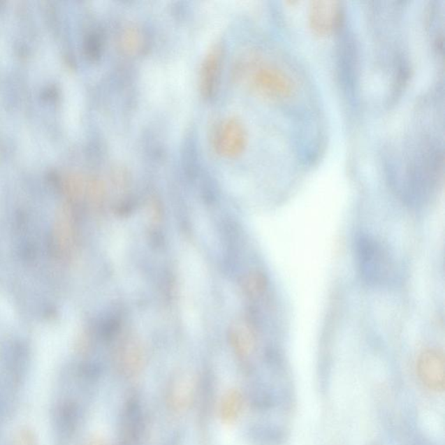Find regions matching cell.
<instances>
[{
  "label": "cell",
  "mask_w": 445,
  "mask_h": 445,
  "mask_svg": "<svg viewBox=\"0 0 445 445\" xmlns=\"http://www.w3.org/2000/svg\"><path fill=\"white\" fill-rule=\"evenodd\" d=\"M418 372L420 379L430 390L442 391L444 389V358L439 351L429 350L419 358Z\"/></svg>",
  "instance_id": "cell-6"
},
{
  "label": "cell",
  "mask_w": 445,
  "mask_h": 445,
  "mask_svg": "<svg viewBox=\"0 0 445 445\" xmlns=\"http://www.w3.org/2000/svg\"><path fill=\"white\" fill-rule=\"evenodd\" d=\"M359 273L371 286H382L393 282L396 276L395 262L389 249L375 237L361 234L356 240Z\"/></svg>",
  "instance_id": "cell-1"
},
{
  "label": "cell",
  "mask_w": 445,
  "mask_h": 445,
  "mask_svg": "<svg viewBox=\"0 0 445 445\" xmlns=\"http://www.w3.org/2000/svg\"><path fill=\"white\" fill-rule=\"evenodd\" d=\"M243 398L238 391H230L224 395L220 407V416L226 423H233L240 416Z\"/></svg>",
  "instance_id": "cell-7"
},
{
  "label": "cell",
  "mask_w": 445,
  "mask_h": 445,
  "mask_svg": "<svg viewBox=\"0 0 445 445\" xmlns=\"http://www.w3.org/2000/svg\"><path fill=\"white\" fill-rule=\"evenodd\" d=\"M145 41L144 34L137 27L127 28L121 36L123 48L130 52L140 51L144 48Z\"/></svg>",
  "instance_id": "cell-8"
},
{
  "label": "cell",
  "mask_w": 445,
  "mask_h": 445,
  "mask_svg": "<svg viewBox=\"0 0 445 445\" xmlns=\"http://www.w3.org/2000/svg\"><path fill=\"white\" fill-rule=\"evenodd\" d=\"M192 387L187 381H181L170 391V400L177 409H184L191 400Z\"/></svg>",
  "instance_id": "cell-9"
},
{
  "label": "cell",
  "mask_w": 445,
  "mask_h": 445,
  "mask_svg": "<svg viewBox=\"0 0 445 445\" xmlns=\"http://www.w3.org/2000/svg\"><path fill=\"white\" fill-rule=\"evenodd\" d=\"M248 134L247 128L240 119L229 117L215 128L212 145L215 152L224 158H237L247 148Z\"/></svg>",
  "instance_id": "cell-3"
},
{
  "label": "cell",
  "mask_w": 445,
  "mask_h": 445,
  "mask_svg": "<svg viewBox=\"0 0 445 445\" xmlns=\"http://www.w3.org/2000/svg\"><path fill=\"white\" fill-rule=\"evenodd\" d=\"M222 42H215L206 52L199 70V90L203 98L211 99L218 90L224 61Z\"/></svg>",
  "instance_id": "cell-5"
},
{
  "label": "cell",
  "mask_w": 445,
  "mask_h": 445,
  "mask_svg": "<svg viewBox=\"0 0 445 445\" xmlns=\"http://www.w3.org/2000/svg\"><path fill=\"white\" fill-rule=\"evenodd\" d=\"M344 22V9L340 1L316 0L309 10V27L316 34L326 36L340 30Z\"/></svg>",
  "instance_id": "cell-4"
},
{
  "label": "cell",
  "mask_w": 445,
  "mask_h": 445,
  "mask_svg": "<svg viewBox=\"0 0 445 445\" xmlns=\"http://www.w3.org/2000/svg\"><path fill=\"white\" fill-rule=\"evenodd\" d=\"M102 49V39L99 36L98 34H94V36H92L90 39H89L88 42V52L89 55L92 57V58L96 59L101 55Z\"/></svg>",
  "instance_id": "cell-10"
},
{
  "label": "cell",
  "mask_w": 445,
  "mask_h": 445,
  "mask_svg": "<svg viewBox=\"0 0 445 445\" xmlns=\"http://www.w3.org/2000/svg\"><path fill=\"white\" fill-rule=\"evenodd\" d=\"M251 85L258 95L272 101H286L296 92L293 78L276 66L255 67L251 73Z\"/></svg>",
  "instance_id": "cell-2"
}]
</instances>
